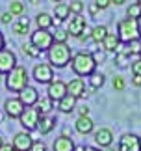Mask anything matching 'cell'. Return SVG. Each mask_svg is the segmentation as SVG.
I'll return each instance as SVG.
<instances>
[{
    "label": "cell",
    "instance_id": "obj_1",
    "mask_svg": "<svg viewBox=\"0 0 141 151\" xmlns=\"http://www.w3.org/2000/svg\"><path fill=\"white\" fill-rule=\"evenodd\" d=\"M70 67H73V71L78 75V77H91V75L95 73L97 63L93 60L91 52H76V54H73Z\"/></svg>",
    "mask_w": 141,
    "mask_h": 151
},
{
    "label": "cell",
    "instance_id": "obj_2",
    "mask_svg": "<svg viewBox=\"0 0 141 151\" xmlns=\"http://www.w3.org/2000/svg\"><path fill=\"white\" fill-rule=\"evenodd\" d=\"M46 54H48V63L52 67H65L73 60V52L67 43H54L46 50Z\"/></svg>",
    "mask_w": 141,
    "mask_h": 151
},
{
    "label": "cell",
    "instance_id": "obj_3",
    "mask_svg": "<svg viewBox=\"0 0 141 151\" xmlns=\"http://www.w3.org/2000/svg\"><path fill=\"white\" fill-rule=\"evenodd\" d=\"M121 43H132V41H139L141 37V28H139V21L136 19H122L119 21V30H117Z\"/></svg>",
    "mask_w": 141,
    "mask_h": 151
},
{
    "label": "cell",
    "instance_id": "obj_4",
    "mask_svg": "<svg viewBox=\"0 0 141 151\" xmlns=\"http://www.w3.org/2000/svg\"><path fill=\"white\" fill-rule=\"evenodd\" d=\"M6 86H8V90L15 91V93H19L22 91L28 86V71L24 65H17L13 71L8 75V78H6Z\"/></svg>",
    "mask_w": 141,
    "mask_h": 151
},
{
    "label": "cell",
    "instance_id": "obj_5",
    "mask_svg": "<svg viewBox=\"0 0 141 151\" xmlns=\"http://www.w3.org/2000/svg\"><path fill=\"white\" fill-rule=\"evenodd\" d=\"M30 39H32V45L33 47H37L41 52L43 50H48L52 45H54V37H52V34L48 32V30H35V32H32V36H30Z\"/></svg>",
    "mask_w": 141,
    "mask_h": 151
},
{
    "label": "cell",
    "instance_id": "obj_6",
    "mask_svg": "<svg viewBox=\"0 0 141 151\" xmlns=\"http://www.w3.org/2000/svg\"><path fill=\"white\" fill-rule=\"evenodd\" d=\"M19 119H21V125L26 129V132L28 131H35V129H37V125H39L41 114H39V110L35 108V106H26Z\"/></svg>",
    "mask_w": 141,
    "mask_h": 151
},
{
    "label": "cell",
    "instance_id": "obj_7",
    "mask_svg": "<svg viewBox=\"0 0 141 151\" xmlns=\"http://www.w3.org/2000/svg\"><path fill=\"white\" fill-rule=\"evenodd\" d=\"M65 95H67V82H63V80H60V78H54V80L48 84L46 97H48L52 103H54V101L58 103V101H61Z\"/></svg>",
    "mask_w": 141,
    "mask_h": 151
},
{
    "label": "cell",
    "instance_id": "obj_8",
    "mask_svg": "<svg viewBox=\"0 0 141 151\" xmlns=\"http://www.w3.org/2000/svg\"><path fill=\"white\" fill-rule=\"evenodd\" d=\"M33 78L39 84H50L54 80V69L50 63H37L33 67Z\"/></svg>",
    "mask_w": 141,
    "mask_h": 151
},
{
    "label": "cell",
    "instance_id": "obj_9",
    "mask_svg": "<svg viewBox=\"0 0 141 151\" xmlns=\"http://www.w3.org/2000/svg\"><path fill=\"white\" fill-rule=\"evenodd\" d=\"M15 67H17V56L9 49L0 50V73H2V75H9Z\"/></svg>",
    "mask_w": 141,
    "mask_h": 151
},
{
    "label": "cell",
    "instance_id": "obj_10",
    "mask_svg": "<svg viewBox=\"0 0 141 151\" xmlns=\"http://www.w3.org/2000/svg\"><path fill=\"white\" fill-rule=\"evenodd\" d=\"M11 146L15 147V151H30L32 146H33V138L28 134L26 131L17 132L15 138H13V142H11Z\"/></svg>",
    "mask_w": 141,
    "mask_h": 151
},
{
    "label": "cell",
    "instance_id": "obj_11",
    "mask_svg": "<svg viewBox=\"0 0 141 151\" xmlns=\"http://www.w3.org/2000/svg\"><path fill=\"white\" fill-rule=\"evenodd\" d=\"M4 108H6V114H8L9 118H21L26 106L19 101V97H11V99H6Z\"/></svg>",
    "mask_w": 141,
    "mask_h": 151
},
{
    "label": "cell",
    "instance_id": "obj_12",
    "mask_svg": "<svg viewBox=\"0 0 141 151\" xmlns=\"http://www.w3.org/2000/svg\"><path fill=\"white\" fill-rule=\"evenodd\" d=\"M19 101L24 104V106H35L39 101V93H37V90L33 88V86L28 84L22 91H19Z\"/></svg>",
    "mask_w": 141,
    "mask_h": 151
},
{
    "label": "cell",
    "instance_id": "obj_13",
    "mask_svg": "<svg viewBox=\"0 0 141 151\" xmlns=\"http://www.w3.org/2000/svg\"><path fill=\"white\" fill-rule=\"evenodd\" d=\"M119 151H141V144H139V136L128 132L119 140Z\"/></svg>",
    "mask_w": 141,
    "mask_h": 151
},
{
    "label": "cell",
    "instance_id": "obj_14",
    "mask_svg": "<svg viewBox=\"0 0 141 151\" xmlns=\"http://www.w3.org/2000/svg\"><path fill=\"white\" fill-rule=\"evenodd\" d=\"M85 19L82 15H76L74 19H70L69 21V26H67V32H69V36H74V37H80L82 34H84L85 30Z\"/></svg>",
    "mask_w": 141,
    "mask_h": 151
},
{
    "label": "cell",
    "instance_id": "obj_15",
    "mask_svg": "<svg viewBox=\"0 0 141 151\" xmlns=\"http://www.w3.org/2000/svg\"><path fill=\"white\" fill-rule=\"evenodd\" d=\"M67 93L73 95L74 99H78V97H85V82L82 78H74L70 80V82H67Z\"/></svg>",
    "mask_w": 141,
    "mask_h": 151
},
{
    "label": "cell",
    "instance_id": "obj_16",
    "mask_svg": "<svg viewBox=\"0 0 141 151\" xmlns=\"http://www.w3.org/2000/svg\"><path fill=\"white\" fill-rule=\"evenodd\" d=\"M111 142H113V134H111L110 129L102 127V129H98L95 132V144H97L98 147H110Z\"/></svg>",
    "mask_w": 141,
    "mask_h": 151
},
{
    "label": "cell",
    "instance_id": "obj_17",
    "mask_svg": "<svg viewBox=\"0 0 141 151\" xmlns=\"http://www.w3.org/2000/svg\"><path fill=\"white\" fill-rule=\"evenodd\" d=\"M102 49L106 50V52H119L121 50V39H119V36L117 34H108L106 36V39L102 41Z\"/></svg>",
    "mask_w": 141,
    "mask_h": 151
},
{
    "label": "cell",
    "instance_id": "obj_18",
    "mask_svg": "<svg viewBox=\"0 0 141 151\" xmlns=\"http://www.w3.org/2000/svg\"><path fill=\"white\" fill-rule=\"evenodd\" d=\"M74 127H76V131H78L80 134H89V132L93 131V127H95V123H93V119L89 118V116H78Z\"/></svg>",
    "mask_w": 141,
    "mask_h": 151
},
{
    "label": "cell",
    "instance_id": "obj_19",
    "mask_svg": "<svg viewBox=\"0 0 141 151\" xmlns=\"http://www.w3.org/2000/svg\"><path fill=\"white\" fill-rule=\"evenodd\" d=\"M52 149L54 151H74V142H73V138H69L67 134H61L60 138L54 140Z\"/></svg>",
    "mask_w": 141,
    "mask_h": 151
},
{
    "label": "cell",
    "instance_id": "obj_20",
    "mask_svg": "<svg viewBox=\"0 0 141 151\" xmlns=\"http://www.w3.org/2000/svg\"><path fill=\"white\" fill-rule=\"evenodd\" d=\"M54 127H56V118H52V116H41L39 125H37V131L41 134H48Z\"/></svg>",
    "mask_w": 141,
    "mask_h": 151
},
{
    "label": "cell",
    "instance_id": "obj_21",
    "mask_svg": "<svg viewBox=\"0 0 141 151\" xmlns=\"http://www.w3.org/2000/svg\"><path fill=\"white\" fill-rule=\"evenodd\" d=\"M76 108V99L73 95H65L61 101H58V110L60 112H63V114H69V112H73V110Z\"/></svg>",
    "mask_w": 141,
    "mask_h": 151
},
{
    "label": "cell",
    "instance_id": "obj_22",
    "mask_svg": "<svg viewBox=\"0 0 141 151\" xmlns=\"http://www.w3.org/2000/svg\"><path fill=\"white\" fill-rule=\"evenodd\" d=\"M106 36H108V28H106L104 24H97V26L91 28V39H93V41L102 43L106 39Z\"/></svg>",
    "mask_w": 141,
    "mask_h": 151
},
{
    "label": "cell",
    "instance_id": "obj_23",
    "mask_svg": "<svg viewBox=\"0 0 141 151\" xmlns=\"http://www.w3.org/2000/svg\"><path fill=\"white\" fill-rule=\"evenodd\" d=\"M69 15H70L69 4H56L54 6V17H56V19H60L63 22L65 19H69Z\"/></svg>",
    "mask_w": 141,
    "mask_h": 151
},
{
    "label": "cell",
    "instance_id": "obj_24",
    "mask_svg": "<svg viewBox=\"0 0 141 151\" xmlns=\"http://www.w3.org/2000/svg\"><path fill=\"white\" fill-rule=\"evenodd\" d=\"M52 17L48 13H39L37 17H35V22H37V28L39 30H48V28L52 26Z\"/></svg>",
    "mask_w": 141,
    "mask_h": 151
},
{
    "label": "cell",
    "instance_id": "obj_25",
    "mask_svg": "<svg viewBox=\"0 0 141 151\" xmlns=\"http://www.w3.org/2000/svg\"><path fill=\"white\" fill-rule=\"evenodd\" d=\"M35 108L39 110L41 116H48V112L52 110V101L48 99V97H45V99H39L37 104H35Z\"/></svg>",
    "mask_w": 141,
    "mask_h": 151
},
{
    "label": "cell",
    "instance_id": "obj_26",
    "mask_svg": "<svg viewBox=\"0 0 141 151\" xmlns=\"http://www.w3.org/2000/svg\"><path fill=\"white\" fill-rule=\"evenodd\" d=\"M126 15H128V19H136L139 21L141 19V8H139V4H130L128 6V9H126Z\"/></svg>",
    "mask_w": 141,
    "mask_h": 151
},
{
    "label": "cell",
    "instance_id": "obj_27",
    "mask_svg": "<svg viewBox=\"0 0 141 151\" xmlns=\"http://www.w3.org/2000/svg\"><path fill=\"white\" fill-rule=\"evenodd\" d=\"M52 37H54V43H67L69 32L63 30V28H56V32L52 34Z\"/></svg>",
    "mask_w": 141,
    "mask_h": 151
},
{
    "label": "cell",
    "instance_id": "obj_28",
    "mask_svg": "<svg viewBox=\"0 0 141 151\" xmlns=\"http://www.w3.org/2000/svg\"><path fill=\"white\" fill-rule=\"evenodd\" d=\"M89 84H91L93 90H98V88L104 84V75H102V73H93L91 78H89Z\"/></svg>",
    "mask_w": 141,
    "mask_h": 151
},
{
    "label": "cell",
    "instance_id": "obj_29",
    "mask_svg": "<svg viewBox=\"0 0 141 151\" xmlns=\"http://www.w3.org/2000/svg\"><path fill=\"white\" fill-rule=\"evenodd\" d=\"M8 11H9L13 17H15V15H22V11H24V4L19 2V0H15V2L9 4V9H8Z\"/></svg>",
    "mask_w": 141,
    "mask_h": 151
},
{
    "label": "cell",
    "instance_id": "obj_30",
    "mask_svg": "<svg viewBox=\"0 0 141 151\" xmlns=\"http://www.w3.org/2000/svg\"><path fill=\"white\" fill-rule=\"evenodd\" d=\"M22 50H24V54H28L30 58H37L41 54V50L37 47H33L32 43H26V45H22Z\"/></svg>",
    "mask_w": 141,
    "mask_h": 151
},
{
    "label": "cell",
    "instance_id": "obj_31",
    "mask_svg": "<svg viewBox=\"0 0 141 151\" xmlns=\"http://www.w3.org/2000/svg\"><path fill=\"white\" fill-rule=\"evenodd\" d=\"M125 52H126L128 56H130V54H141V41H132V43H128Z\"/></svg>",
    "mask_w": 141,
    "mask_h": 151
},
{
    "label": "cell",
    "instance_id": "obj_32",
    "mask_svg": "<svg viewBox=\"0 0 141 151\" xmlns=\"http://www.w3.org/2000/svg\"><path fill=\"white\" fill-rule=\"evenodd\" d=\"M69 9H70V13L80 15L82 11H84V2H82V0H73V2L69 4Z\"/></svg>",
    "mask_w": 141,
    "mask_h": 151
},
{
    "label": "cell",
    "instance_id": "obj_33",
    "mask_svg": "<svg viewBox=\"0 0 141 151\" xmlns=\"http://www.w3.org/2000/svg\"><path fill=\"white\" fill-rule=\"evenodd\" d=\"M115 63H117L119 67H125L126 63H128V54H126L125 50H119V52H117V56H115Z\"/></svg>",
    "mask_w": 141,
    "mask_h": 151
},
{
    "label": "cell",
    "instance_id": "obj_34",
    "mask_svg": "<svg viewBox=\"0 0 141 151\" xmlns=\"http://www.w3.org/2000/svg\"><path fill=\"white\" fill-rule=\"evenodd\" d=\"M28 30H30V24H21V22L13 24V32L17 36H24V34H28Z\"/></svg>",
    "mask_w": 141,
    "mask_h": 151
},
{
    "label": "cell",
    "instance_id": "obj_35",
    "mask_svg": "<svg viewBox=\"0 0 141 151\" xmlns=\"http://www.w3.org/2000/svg\"><path fill=\"white\" fill-rule=\"evenodd\" d=\"M113 88L115 90H125V78H122V77H119V75H117V77L113 78Z\"/></svg>",
    "mask_w": 141,
    "mask_h": 151
},
{
    "label": "cell",
    "instance_id": "obj_36",
    "mask_svg": "<svg viewBox=\"0 0 141 151\" xmlns=\"http://www.w3.org/2000/svg\"><path fill=\"white\" fill-rule=\"evenodd\" d=\"M93 60H95V63H102V62L106 60V54H104L100 49H98V50L93 52Z\"/></svg>",
    "mask_w": 141,
    "mask_h": 151
},
{
    "label": "cell",
    "instance_id": "obj_37",
    "mask_svg": "<svg viewBox=\"0 0 141 151\" xmlns=\"http://www.w3.org/2000/svg\"><path fill=\"white\" fill-rule=\"evenodd\" d=\"M30 151H46L45 142H41V140H33V146H32Z\"/></svg>",
    "mask_w": 141,
    "mask_h": 151
},
{
    "label": "cell",
    "instance_id": "obj_38",
    "mask_svg": "<svg viewBox=\"0 0 141 151\" xmlns=\"http://www.w3.org/2000/svg\"><path fill=\"white\" fill-rule=\"evenodd\" d=\"M132 73L137 75V77H141V58L136 62H132Z\"/></svg>",
    "mask_w": 141,
    "mask_h": 151
},
{
    "label": "cell",
    "instance_id": "obj_39",
    "mask_svg": "<svg viewBox=\"0 0 141 151\" xmlns=\"http://www.w3.org/2000/svg\"><path fill=\"white\" fill-rule=\"evenodd\" d=\"M11 19H13V15H11L9 11H6V13H2V15H0V21H2L4 24H9V22H11Z\"/></svg>",
    "mask_w": 141,
    "mask_h": 151
},
{
    "label": "cell",
    "instance_id": "obj_40",
    "mask_svg": "<svg viewBox=\"0 0 141 151\" xmlns=\"http://www.w3.org/2000/svg\"><path fill=\"white\" fill-rule=\"evenodd\" d=\"M89 37H91V28H89V26H85L84 34H82V36H80L78 39H80V41H85V39H89Z\"/></svg>",
    "mask_w": 141,
    "mask_h": 151
},
{
    "label": "cell",
    "instance_id": "obj_41",
    "mask_svg": "<svg viewBox=\"0 0 141 151\" xmlns=\"http://www.w3.org/2000/svg\"><path fill=\"white\" fill-rule=\"evenodd\" d=\"M97 8L98 9H106V8H108V6H110V0H97Z\"/></svg>",
    "mask_w": 141,
    "mask_h": 151
},
{
    "label": "cell",
    "instance_id": "obj_42",
    "mask_svg": "<svg viewBox=\"0 0 141 151\" xmlns=\"http://www.w3.org/2000/svg\"><path fill=\"white\" fill-rule=\"evenodd\" d=\"M132 82H134V86H137V88H141V77H137V75H134Z\"/></svg>",
    "mask_w": 141,
    "mask_h": 151
},
{
    "label": "cell",
    "instance_id": "obj_43",
    "mask_svg": "<svg viewBox=\"0 0 141 151\" xmlns=\"http://www.w3.org/2000/svg\"><path fill=\"white\" fill-rule=\"evenodd\" d=\"M0 151H15V147L11 146V144H4V146L0 147Z\"/></svg>",
    "mask_w": 141,
    "mask_h": 151
},
{
    "label": "cell",
    "instance_id": "obj_44",
    "mask_svg": "<svg viewBox=\"0 0 141 151\" xmlns=\"http://www.w3.org/2000/svg\"><path fill=\"white\" fill-rule=\"evenodd\" d=\"M97 11H98L97 4H91V6H89V13H91V15H97Z\"/></svg>",
    "mask_w": 141,
    "mask_h": 151
},
{
    "label": "cell",
    "instance_id": "obj_45",
    "mask_svg": "<svg viewBox=\"0 0 141 151\" xmlns=\"http://www.w3.org/2000/svg\"><path fill=\"white\" fill-rule=\"evenodd\" d=\"M80 116H89V108H87V106H82L80 108Z\"/></svg>",
    "mask_w": 141,
    "mask_h": 151
},
{
    "label": "cell",
    "instance_id": "obj_46",
    "mask_svg": "<svg viewBox=\"0 0 141 151\" xmlns=\"http://www.w3.org/2000/svg\"><path fill=\"white\" fill-rule=\"evenodd\" d=\"M125 2H126V0H110V4H113V6H121Z\"/></svg>",
    "mask_w": 141,
    "mask_h": 151
},
{
    "label": "cell",
    "instance_id": "obj_47",
    "mask_svg": "<svg viewBox=\"0 0 141 151\" xmlns=\"http://www.w3.org/2000/svg\"><path fill=\"white\" fill-rule=\"evenodd\" d=\"M4 45H6V41H4V36H2V32H0V50H4Z\"/></svg>",
    "mask_w": 141,
    "mask_h": 151
},
{
    "label": "cell",
    "instance_id": "obj_48",
    "mask_svg": "<svg viewBox=\"0 0 141 151\" xmlns=\"http://www.w3.org/2000/svg\"><path fill=\"white\" fill-rule=\"evenodd\" d=\"M19 22H21V24H30V22H28V19H26V17H21V19H19Z\"/></svg>",
    "mask_w": 141,
    "mask_h": 151
},
{
    "label": "cell",
    "instance_id": "obj_49",
    "mask_svg": "<svg viewBox=\"0 0 141 151\" xmlns=\"http://www.w3.org/2000/svg\"><path fill=\"white\" fill-rule=\"evenodd\" d=\"M84 151H100V149H97V147H84Z\"/></svg>",
    "mask_w": 141,
    "mask_h": 151
},
{
    "label": "cell",
    "instance_id": "obj_50",
    "mask_svg": "<svg viewBox=\"0 0 141 151\" xmlns=\"http://www.w3.org/2000/svg\"><path fill=\"white\" fill-rule=\"evenodd\" d=\"M4 146V140H2V138H0V147H2Z\"/></svg>",
    "mask_w": 141,
    "mask_h": 151
},
{
    "label": "cell",
    "instance_id": "obj_51",
    "mask_svg": "<svg viewBox=\"0 0 141 151\" xmlns=\"http://www.w3.org/2000/svg\"><path fill=\"white\" fill-rule=\"evenodd\" d=\"M137 4H139V8H141V0H137Z\"/></svg>",
    "mask_w": 141,
    "mask_h": 151
},
{
    "label": "cell",
    "instance_id": "obj_52",
    "mask_svg": "<svg viewBox=\"0 0 141 151\" xmlns=\"http://www.w3.org/2000/svg\"><path fill=\"white\" fill-rule=\"evenodd\" d=\"M54 2H61V0H54Z\"/></svg>",
    "mask_w": 141,
    "mask_h": 151
},
{
    "label": "cell",
    "instance_id": "obj_53",
    "mask_svg": "<svg viewBox=\"0 0 141 151\" xmlns=\"http://www.w3.org/2000/svg\"><path fill=\"white\" fill-rule=\"evenodd\" d=\"M139 144H141V136H139Z\"/></svg>",
    "mask_w": 141,
    "mask_h": 151
},
{
    "label": "cell",
    "instance_id": "obj_54",
    "mask_svg": "<svg viewBox=\"0 0 141 151\" xmlns=\"http://www.w3.org/2000/svg\"><path fill=\"white\" fill-rule=\"evenodd\" d=\"M139 56H141V54H139Z\"/></svg>",
    "mask_w": 141,
    "mask_h": 151
}]
</instances>
